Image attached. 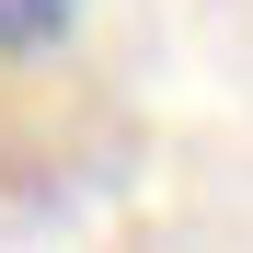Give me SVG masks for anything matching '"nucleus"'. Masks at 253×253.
Returning a JSON list of instances; mask_svg holds the SVG:
<instances>
[{
	"mask_svg": "<svg viewBox=\"0 0 253 253\" xmlns=\"http://www.w3.org/2000/svg\"><path fill=\"white\" fill-rule=\"evenodd\" d=\"M81 23V0H0V58H35Z\"/></svg>",
	"mask_w": 253,
	"mask_h": 253,
	"instance_id": "nucleus-1",
	"label": "nucleus"
}]
</instances>
